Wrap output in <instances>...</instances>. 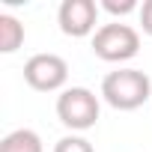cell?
Here are the masks:
<instances>
[{"instance_id": "cell-1", "label": "cell", "mask_w": 152, "mask_h": 152, "mask_svg": "<svg viewBox=\"0 0 152 152\" xmlns=\"http://www.w3.org/2000/svg\"><path fill=\"white\" fill-rule=\"evenodd\" d=\"M149 96H152V81L140 69H116L104 75L102 81V99L113 110H137L140 104L149 102Z\"/></svg>"}, {"instance_id": "cell-2", "label": "cell", "mask_w": 152, "mask_h": 152, "mask_svg": "<svg viewBox=\"0 0 152 152\" xmlns=\"http://www.w3.org/2000/svg\"><path fill=\"white\" fill-rule=\"evenodd\" d=\"M140 51V33L131 24H102L93 36V54L104 63H125L137 57Z\"/></svg>"}, {"instance_id": "cell-3", "label": "cell", "mask_w": 152, "mask_h": 152, "mask_svg": "<svg viewBox=\"0 0 152 152\" xmlns=\"http://www.w3.org/2000/svg\"><path fill=\"white\" fill-rule=\"evenodd\" d=\"M99 99L87 87H69L57 96V116L72 131H87L99 122Z\"/></svg>"}, {"instance_id": "cell-4", "label": "cell", "mask_w": 152, "mask_h": 152, "mask_svg": "<svg viewBox=\"0 0 152 152\" xmlns=\"http://www.w3.org/2000/svg\"><path fill=\"white\" fill-rule=\"evenodd\" d=\"M24 81L39 93L63 90V84L69 81V63L60 54H33L24 63Z\"/></svg>"}, {"instance_id": "cell-5", "label": "cell", "mask_w": 152, "mask_h": 152, "mask_svg": "<svg viewBox=\"0 0 152 152\" xmlns=\"http://www.w3.org/2000/svg\"><path fill=\"white\" fill-rule=\"evenodd\" d=\"M57 21H60V30L66 36L84 39L96 30L99 6H96V0H63L60 12H57Z\"/></svg>"}, {"instance_id": "cell-6", "label": "cell", "mask_w": 152, "mask_h": 152, "mask_svg": "<svg viewBox=\"0 0 152 152\" xmlns=\"http://www.w3.org/2000/svg\"><path fill=\"white\" fill-rule=\"evenodd\" d=\"M0 152H42V137L30 128H15L0 140Z\"/></svg>"}, {"instance_id": "cell-7", "label": "cell", "mask_w": 152, "mask_h": 152, "mask_svg": "<svg viewBox=\"0 0 152 152\" xmlns=\"http://www.w3.org/2000/svg\"><path fill=\"white\" fill-rule=\"evenodd\" d=\"M24 42V24L12 15H0V51L3 54H15Z\"/></svg>"}, {"instance_id": "cell-8", "label": "cell", "mask_w": 152, "mask_h": 152, "mask_svg": "<svg viewBox=\"0 0 152 152\" xmlns=\"http://www.w3.org/2000/svg\"><path fill=\"white\" fill-rule=\"evenodd\" d=\"M54 152H96L93 143L87 137H78V134H69V137H60Z\"/></svg>"}, {"instance_id": "cell-9", "label": "cell", "mask_w": 152, "mask_h": 152, "mask_svg": "<svg viewBox=\"0 0 152 152\" xmlns=\"http://www.w3.org/2000/svg\"><path fill=\"white\" fill-rule=\"evenodd\" d=\"M102 9H107L110 15H128V12H140V6H137V0H104L102 3Z\"/></svg>"}, {"instance_id": "cell-10", "label": "cell", "mask_w": 152, "mask_h": 152, "mask_svg": "<svg viewBox=\"0 0 152 152\" xmlns=\"http://www.w3.org/2000/svg\"><path fill=\"white\" fill-rule=\"evenodd\" d=\"M140 27H143L146 36H152V0H146L140 6Z\"/></svg>"}]
</instances>
